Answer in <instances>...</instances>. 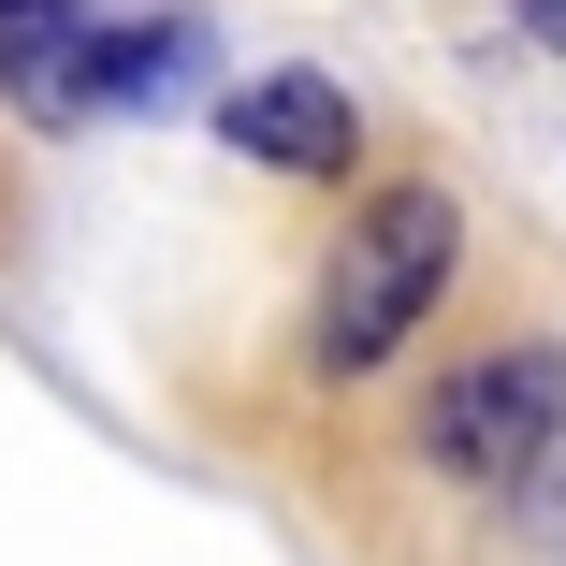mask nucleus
<instances>
[{
    "mask_svg": "<svg viewBox=\"0 0 566 566\" xmlns=\"http://www.w3.org/2000/svg\"><path fill=\"white\" fill-rule=\"evenodd\" d=\"M450 276H465V203H450L436 175H392L349 203V233L319 248V305H305V378H378L407 334L450 305Z\"/></svg>",
    "mask_w": 566,
    "mask_h": 566,
    "instance_id": "f257e3e1",
    "label": "nucleus"
},
{
    "mask_svg": "<svg viewBox=\"0 0 566 566\" xmlns=\"http://www.w3.org/2000/svg\"><path fill=\"white\" fill-rule=\"evenodd\" d=\"M218 146L262 160V175H349L364 160V102L334 87V73H305V59H276V73H233V87H218Z\"/></svg>",
    "mask_w": 566,
    "mask_h": 566,
    "instance_id": "7ed1b4c3",
    "label": "nucleus"
},
{
    "mask_svg": "<svg viewBox=\"0 0 566 566\" xmlns=\"http://www.w3.org/2000/svg\"><path fill=\"white\" fill-rule=\"evenodd\" d=\"M566 450V349H480L421 392V465L450 494H523Z\"/></svg>",
    "mask_w": 566,
    "mask_h": 566,
    "instance_id": "f03ea898",
    "label": "nucleus"
},
{
    "mask_svg": "<svg viewBox=\"0 0 566 566\" xmlns=\"http://www.w3.org/2000/svg\"><path fill=\"white\" fill-rule=\"evenodd\" d=\"M73 30H87V0H0V73H44Z\"/></svg>",
    "mask_w": 566,
    "mask_h": 566,
    "instance_id": "39448f33",
    "label": "nucleus"
},
{
    "mask_svg": "<svg viewBox=\"0 0 566 566\" xmlns=\"http://www.w3.org/2000/svg\"><path fill=\"white\" fill-rule=\"evenodd\" d=\"M189 59H203V15H117V30H73V59L30 87L44 102H160Z\"/></svg>",
    "mask_w": 566,
    "mask_h": 566,
    "instance_id": "20e7f679",
    "label": "nucleus"
}]
</instances>
